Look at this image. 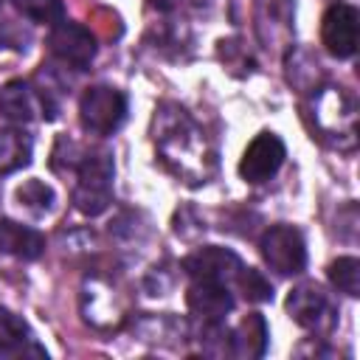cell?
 Returning a JSON list of instances; mask_svg holds the SVG:
<instances>
[{
	"mask_svg": "<svg viewBox=\"0 0 360 360\" xmlns=\"http://www.w3.org/2000/svg\"><path fill=\"white\" fill-rule=\"evenodd\" d=\"M267 338H270L267 321L259 312H250V315H245L239 321V326H236V332L231 338V352L236 357H248V360L262 357L264 349H267Z\"/></svg>",
	"mask_w": 360,
	"mask_h": 360,
	"instance_id": "cell-15",
	"label": "cell"
},
{
	"mask_svg": "<svg viewBox=\"0 0 360 360\" xmlns=\"http://www.w3.org/2000/svg\"><path fill=\"white\" fill-rule=\"evenodd\" d=\"M262 256L264 262L278 273V276H295L307 267V245L298 228L292 225H273L264 231L262 242Z\"/></svg>",
	"mask_w": 360,
	"mask_h": 360,
	"instance_id": "cell-5",
	"label": "cell"
},
{
	"mask_svg": "<svg viewBox=\"0 0 360 360\" xmlns=\"http://www.w3.org/2000/svg\"><path fill=\"white\" fill-rule=\"evenodd\" d=\"M284 158H287L284 141L278 135H273V132H259L248 143V149H245V155L239 160V174L248 183H262V180L273 177L281 169Z\"/></svg>",
	"mask_w": 360,
	"mask_h": 360,
	"instance_id": "cell-9",
	"label": "cell"
},
{
	"mask_svg": "<svg viewBox=\"0 0 360 360\" xmlns=\"http://www.w3.org/2000/svg\"><path fill=\"white\" fill-rule=\"evenodd\" d=\"M3 3H6V0H0V6H3Z\"/></svg>",
	"mask_w": 360,
	"mask_h": 360,
	"instance_id": "cell-25",
	"label": "cell"
},
{
	"mask_svg": "<svg viewBox=\"0 0 360 360\" xmlns=\"http://www.w3.org/2000/svg\"><path fill=\"white\" fill-rule=\"evenodd\" d=\"M48 45H51V53L62 65H70L76 70L87 68L96 56V37L90 34V28L73 20H59L48 37Z\"/></svg>",
	"mask_w": 360,
	"mask_h": 360,
	"instance_id": "cell-7",
	"label": "cell"
},
{
	"mask_svg": "<svg viewBox=\"0 0 360 360\" xmlns=\"http://www.w3.org/2000/svg\"><path fill=\"white\" fill-rule=\"evenodd\" d=\"M152 135H155V146L160 158L172 166L174 174H180L188 183H205L208 163L214 155L208 152L202 129L194 124V118L183 107L163 104L155 112Z\"/></svg>",
	"mask_w": 360,
	"mask_h": 360,
	"instance_id": "cell-1",
	"label": "cell"
},
{
	"mask_svg": "<svg viewBox=\"0 0 360 360\" xmlns=\"http://www.w3.org/2000/svg\"><path fill=\"white\" fill-rule=\"evenodd\" d=\"M186 0H149V6L152 8H158V11H174V8H180Z\"/></svg>",
	"mask_w": 360,
	"mask_h": 360,
	"instance_id": "cell-24",
	"label": "cell"
},
{
	"mask_svg": "<svg viewBox=\"0 0 360 360\" xmlns=\"http://www.w3.org/2000/svg\"><path fill=\"white\" fill-rule=\"evenodd\" d=\"M245 264L239 262V256L228 248H202L191 256L183 259V270L194 278V281H214V284H231L236 281L239 270Z\"/></svg>",
	"mask_w": 360,
	"mask_h": 360,
	"instance_id": "cell-10",
	"label": "cell"
},
{
	"mask_svg": "<svg viewBox=\"0 0 360 360\" xmlns=\"http://www.w3.org/2000/svg\"><path fill=\"white\" fill-rule=\"evenodd\" d=\"M68 169L76 172L73 205L84 217H98L107 211L112 200V152L107 146H93L68 160Z\"/></svg>",
	"mask_w": 360,
	"mask_h": 360,
	"instance_id": "cell-2",
	"label": "cell"
},
{
	"mask_svg": "<svg viewBox=\"0 0 360 360\" xmlns=\"http://www.w3.org/2000/svg\"><path fill=\"white\" fill-rule=\"evenodd\" d=\"M17 202H20L22 208H28L31 214L42 217V214H51V211H53L56 194H53V188H51L48 183L31 177V180H25V183L17 188Z\"/></svg>",
	"mask_w": 360,
	"mask_h": 360,
	"instance_id": "cell-18",
	"label": "cell"
},
{
	"mask_svg": "<svg viewBox=\"0 0 360 360\" xmlns=\"http://www.w3.org/2000/svg\"><path fill=\"white\" fill-rule=\"evenodd\" d=\"M37 112L42 115V104H39V93L34 84L14 79L0 87V115L3 118L28 124L31 118H37Z\"/></svg>",
	"mask_w": 360,
	"mask_h": 360,
	"instance_id": "cell-13",
	"label": "cell"
},
{
	"mask_svg": "<svg viewBox=\"0 0 360 360\" xmlns=\"http://www.w3.org/2000/svg\"><path fill=\"white\" fill-rule=\"evenodd\" d=\"M17 11L22 17H28L31 22H45V25H56L59 20H65V6L62 0H14Z\"/></svg>",
	"mask_w": 360,
	"mask_h": 360,
	"instance_id": "cell-20",
	"label": "cell"
},
{
	"mask_svg": "<svg viewBox=\"0 0 360 360\" xmlns=\"http://www.w3.org/2000/svg\"><path fill=\"white\" fill-rule=\"evenodd\" d=\"M315 118H318V127L321 132L326 135H338L346 138V146H354V121H357V112H354V101L340 90V87H326L318 101H315Z\"/></svg>",
	"mask_w": 360,
	"mask_h": 360,
	"instance_id": "cell-8",
	"label": "cell"
},
{
	"mask_svg": "<svg viewBox=\"0 0 360 360\" xmlns=\"http://www.w3.org/2000/svg\"><path fill=\"white\" fill-rule=\"evenodd\" d=\"M31 135L17 129V127H6L0 129V174H11L22 166L31 163Z\"/></svg>",
	"mask_w": 360,
	"mask_h": 360,
	"instance_id": "cell-17",
	"label": "cell"
},
{
	"mask_svg": "<svg viewBox=\"0 0 360 360\" xmlns=\"http://www.w3.org/2000/svg\"><path fill=\"white\" fill-rule=\"evenodd\" d=\"M82 129L93 135H112L127 121V96L107 84H93L79 98Z\"/></svg>",
	"mask_w": 360,
	"mask_h": 360,
	"instance_id": "cell-3",
	"label": "cell"
},
{
	"mask_svg": "<svg viewBox=\"0 0 360 360\" xmlns=\"http://www.w3.org/2000/svg\"><path fill=\"white\" fill-rule=\"evenodd\" d=\"M45 250V236L22 222L0 219V253L17 256V259H39Z\"/></svg>",
	"mask_w": 360,
	"mask_h": 360,
	"instance_id": "cell-14",
	"label": "cell"
},
{
	"mask_svg": "<svg viewBox=\"0 0 360 360\" xmlns=\"http://www.w3.org/2000/svg\"><path fill=\"white\" fill-rule=\"evenodd\" d=\"M256 34L267 51L287 48L292 34V0H256Z\"/></svg>",
	"mask_w": 360,
	"mask_h": 360,
	"instance_id": "cell-11",
	"label": "cell"
},
{
	"mask_svg": "<svg viewBox=\"0 0 360 360\" xmlns=\"http://www.w3.org/2000/svg\"><path fill=\"white\" fill-rule=\"evenodd\" d=\"M186 304L197 318L222 321L233 309V295L228 292V284L214 281H194L186 292Z\"/></svg>",
	"mask_w": 360,
	"mask_h": 360,
	"instance_id": "cell-12",
	"label": "cell"
},
{
	"mask_svg": "<svg viewBox=\"0 0 360 360\" xmlns=\"http://www.w3.org/2000/svg\"><path fill=\"white\" fill-rule=\"evenodd\" d=\"M287 312L290 318L312 332H329L338 321V307L332 304L329 292L315 281H301L287 295Z\"/></svg>",
	"mask_w": 360,
	"mask_h": 360,
	"instance_id": "cell-4",
	"label": "cell"
},
{
	"mask_svg": "<svg viewBox=\"0 0 360 360\" xmlns=\"http://www.w3.org/2000/svg\"><path fill=\"white\" fill-rule=\"evenodd\" d=\"M357 34H360V14L352 3H332L323 11L321 20V39L323 48L338 56V59H349L357 51Z\"/></svg>",
	"mask_w": 360,
	"mask_h": 360,
	"instance_id": "cell-6",
	"label": "cell"
},
{
	"mask_svg": "<svg viewBox=\"0 0 360 360\" xmlns=\"http://www.w3.org/2000/svg\"><path fill=\"white\" fill-rule=\"evenodd\" d=\"M236 284L242 287V292H245L250 301H270V298H273L270 281H267L256 267H242L239 276H236Z\"/></svg>",
	"mask_w": 360,
	"mask_h": 360,
	"instance_id": "cell-21",
	"label": "cell"
},
{
	"mask_svg": "<svg viewBox=\"0 0 360 360\" xmlns=\"http://www.w3.org/2000/svg\"><path fill=\"white\" fill-rule=\"evenodd\" d=\"M45 354L39 346H34L28 323L14 315L11 309L0 307V357L6 354Z\"/></svg>",
	"mask_w": 360,
	"mask_h": 360,
	"instance_id": "cell-16",
	"label": "cell"
},
{
	"mask_svg": "<svg viewBox=\"0 0 360 360\" xmlns=\"http://www.w3.org/2000/svg\"><path fill=\"white\" fill-rule=\"evenodd\" d=\"M329 281L335 290L346 292V295H360V262L354 256H340L329 264Z\"/></svg>",
	"mask_w": 360,
	"mask_h": 360,
	"instance_id": "cell-19",
	"label": "cell"
},
{
	"mask_svg": "<svg viewBox=\"0 0 360 360\" xmlns=\"http://www.w3.org/2000/svg\"><path fill=\"white\" fill-rule=\"evenodd\" d=\"M31 42V34L14 22V20H0V48H14V51H25Z\"/></svg>",
	"mask_w": 360,
	"mask_h": 360,
	"instance_id": "cell-23",
	"label": "cell"
},
{
	"mask_svg": "<svg viewBox=\"0 0 360 360\" xmlns=\"http://www.w3.org/2000/svg\"><path fill=\"white\" fill-rule=\"evenodd\" d=\"M219 59L225 62V68H245V73H250V68H253V59L242 48L239 39H222L219 42Z\"/></svg>",
	"mask_w": 360,
	"mask_h": 360,
	"instance_id": "cell-22",
	"label": "cell"
}]
</instances>
